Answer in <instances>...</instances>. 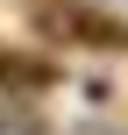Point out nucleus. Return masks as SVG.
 Segmentation results:
<instances>
[{"instance_id":"f257e3e1","label":"nucleus","mask_w":128,"mask_h":135,"mask_svg":"<svg viewBox=\"0 0 128 135\" xmlns=\"http://www.w3.org/2000/svg\"><path fill=\"white\" fill-rule=\"evenodd\" d=\"M29 21L50 43H64V50H100V57L128 50V21L107 14L100 0H29Z\"/></svg>"},{"instance_id":"f03ea898","label":"nucleus","mask_w":128,"mask_h":135,"mask_svg":"<svg viewBox=\"0 0 128 135\" xmlns=\"http://www.w3.org/2000/svg\"><path fill=\"white\" fill-rule=\"evenodd\" d=\"M64 78V64H50V57H29V50H0V93H50Z\"/></svg>"},{"instance_id":"7ed1b4c3","label":"nucleus","mask_w":128,"mask_h":135,"mask_svg":"<svg viewBox=\"0 0 128 135\" xmlns=\"http://www.w3.org/2000/svg\"><path fill=\"white\" fill-rule=\"evenodd\" d=\"M0 135H50V121L29 107H0Z\"/></svg>"}]
</instances>
